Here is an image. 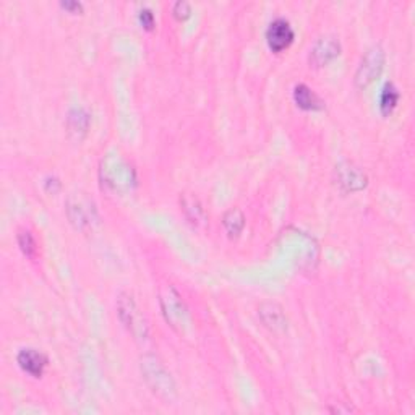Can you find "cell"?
Segmentation results:
<instances>
[{"label":"cell","instance_id":"obj_17","mask_svg":"<svg viewBox=\"0 0 415 415\" xmlns=\"http://www.w3.org/2000/svg\"><path fill=\"white\" fill-rule=\"evenodd\" d=\"M18 245L22 246L23 253L28 256L36 255V242H34L31 232L29 230H19L18 232Z\"/></svg>","mask_w":415,"mask_h":415},{"label":"cell","instance_id":"obj_6","mask_svg":"<svg viewBox=\"0 0 415 415\" xmlns=\"http://www.w3.org/2000/svg\"><path fill=\"white\" fill-rule=\"evenodd\" d=\"M118 316H120L122 323L127 326V329L135 336V339H145L148 336V324L143 316L141 310L138 308L135 300L132 295L120 294L117 302Z\"/></svg>","mask_w":415,"mask_h":415},{"label":"cell","instance_id":"obj_9","mask_svg":"<svg viewBox=\"0 0 415 415\" xmlns=\"http://www.w3.org/2000/svg\"><path fill=\"white\" fill-rule=\"evenodd\" d=\"M340 52V44L336 38L326 36L321 38L318 42L315 44V47L311 49L310 54V62L316 67H323L326 63L333 61L339 56Z\"/></svg>","mask_w":415,"mask_h":415},{"label":"cell","instance_id":"obj_12","mask_svg":"<svg viewBox=\"0 0 415 415\" xmlns=\"http://www.w3.org/2000/svg\"><path fill=\"white\" fill-rule=\"evenodd\" d=\"M294 100L297 106L304 111H318L323 107V101L316 96L313 90H310L307 85H297L294 90Z\"/></svg>","mask_w":415,"mask_h":415},{"label":"cell","instance_id":"obj_11","mask_svg":"<svg viewBox=\"0 0 415 415\" xmlns=\"http://www.w3.org/2000/svg\"><path fill=\"white\" fill-rule=\"evenodd\" d=\"M260 316L261 320H263L265 326H268L271 331H284L288 328L283 308L278 307L276 304L263 305V307L260 308Z\"/></svg>","mask_w":415,"mask_h":415},{"label":"cell","instance_id":"obj_20","mask_svg":"<svg viewBox=\"0 0 415 415\" xmlns=\"http://www.w3.org/2000/svg\"><path fill=\"white\" fill-rule=\"evenodd\" d=\"M63 8L73 10V12H80L81 10V3L80 2H62Z\"/></svg>","mask_w":415,"mask_h":415},{"label":"cell","instance_id":"obj_7","mask_svg":"<svg viewBox=\"0 0 415 415\" xmlns=\"http://www.w3.org/2000/svg\"><path fill=\"white\" fill-rule=\"evenodd\" d=\"M334 182L340 190L344 191H357L362 190L367 185V174L355 166L354 162L344 161L334 169Z\"/></svg>","mask_w":415,"mask_h":415},{"label":"cell","instance_id":"obj_19","mask_svg":"<svg viewBox=\"0 0 415 415\" xmlns=\"http://www.w3.org/2000/svg\"><path fill=\"white\" fill-rule=\"evenodd\" d=\"M174 15H175V18L185 19L190 15V5L187 3V2H184V0L177 2L174 5Z\"/></svg>","mask_w":415,"mask_h":415},{"label":"cell","instance_id":"obj_16","mask_svg":"<svg viewBox=\"0 0 415 415\" xmlns=\"http://www.w3.org/2000/svg\"><path fill=\"white\" fill-rule=\"evenodd\" d=\"M68 127H70V132L85 133L90 127V116L83 111V109H75V111L70 112L68 116Z\"/></svg>","mask_w":415,"mask_h":415},{"label":"cell","instance_id":"obj_10","mask_svg":"<svg viewBox=\"0 0 415 415\" xmlns=\"http://www.w3.org/2000/svg\"><path fill=\"white\" fill-rule=\"evenodd\" d=\"M17 360L23 372L29 373L34 378H41L44 368L47 367V357L36 349H22Z\"/></svg>","mask_w":415,"mask_h":415},{"label":"cell","instance_id":"obj_14","mask_svg":"<svg viewBox=\"0 0 415 415\" xmlns=\"http://www.w3.org/2000/svg\"><path fill=\"white\" fill-rule=\"evenodd\" d=\"M399 97H401V95H399L398 88L393 83H386L382 90V95H379V109H382L384 116H388L396 109Z\"/></svg>","mask_w":415,"mask_h":415},{"label":"cell","instance_id":"obj_4","mask_svg":"<svg viewBox=\"0 0 415 415\" xmlns=\"http://www.w3.org/2000/svg\"><path fill=\"white\" fill-rule=\"evenodd\" d=\"M159 299L162 313H164L167 323L177 331L184 329L189 324V310H187L180 294L172 285H166L161 290Z\"/></svg>","mask_w":415,"mask_h":415},{"label":"cell","instance_id":"obj_3","mask_svg":"<svg viewBox=\"0 0 415 415\" xmlns=\"http://www.w3.org/2000/svg\"><path fill=\"white\" fill-rule=\"evenodd\" d=\"M67 214L68 219L77 229L85 230L93 229L97 219V210L95 201H93L86 194H72L67 200Z\"/></svg>","mask_w":415,"mask_h":415},{"label":"cell","instance_id":"obj_8","mask_svg":"<svg viewBox=\"0 0 415 415\" xmlns=\"http://www.w3.org/2000/svg\"><path fill=\"white\" fill-rule=\"evenodd\" d=\"M266 41L273 52H281L288 49L294 41V29L284 18H276L266 29Z\"/></svg>","mask_w":415,"mask_h":415},{"label":"cell","instance_id":"obj_18","mask_svg":"<svg viewBox=\"0 0 415 415\" xmlns=\"http://www.w3.org/2000/svg\"><path fill=\"white\" fill-rule=\"evenodd\" d=\"M140 22L146 29H152L155 28V13H152L150 8H141L140 10Z\"/></svg>","mask_w":415,"mask_h":415},{"label":"cell","instance_id":"obj_15","mask_svg":"<svg viewBox=\"0 0 415 415\" xmlns=\"http://www.w3.org/2000/svg\"><path fill=\"white\" fill-rule=\"evenodd\" d=\"M182 206H184V211L187 212V216H189V219L191 222H203L205 221V211H203V208H201L200 201L196 200L195 196L184 195V198H182Z\"/></svg>","mask_w":415,"mask_h":415},{"label":"cell","instance_id":"obj_2","mask_svg":"<svg viewBox=\"0 0 415 415\" xmlns=\"http://www.w3.org/2000/svg\"><path fill=\"white\" fill-rule=\"evenodd\" d=\"M141 373L148 386L157 398L166 402L172 401V398L175 396L174 379L156 355H145L141 359Z\"/></svg>","mask_w":415,"mask_h":415},{"label":"cell","instance_id":"obj_1","mask_svg":"<svg viewBox=\"0 0 415 415\" xmlns=\"http://www.w3.org/2000/svg\"><path fill=\"white\" fill-rule=\"evenodd\" d=\"M102 185L113 191H130L136 185V172L122 156L109 155L101 162Z\"/></svg>","mask_w":415,"mask_h":415},{"label":"cell","instance_id":"obj_5","mask_svg":"<svg viewBox=\"0 0 415 415\" xmlns=\"http://www.w3.org/2000/svg\"><path fill=\"white\" fill-rule=\"evenodd\" d=\"M386 56H384L383 47L379 44H375L363 54L362 61L359 63L357 73H355V85L357 88H367L370 83H373L382 75Z\"/></svg>","mask_w":415,"mask_h":415},{"label":"cell","instance_id":"obj_13","mask_svg":"<svg viewBox=\"0 0 415 415\" xmlns=\"http://www.w3.org/2000/svg\"><path fill=\"white\" fill-rule=\"evenodd\" d=\"M222 224H224L227 234H229L230 237H237L245 226L244 212H242L240 210H237V208H232V210H229L224 214Z\"/></svg>","mask_w":415,"mask_h":415}]
</instances>
